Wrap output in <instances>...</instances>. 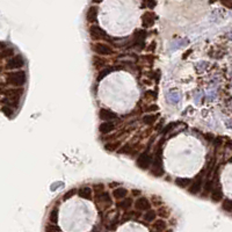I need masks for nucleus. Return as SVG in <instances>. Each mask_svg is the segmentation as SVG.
I'll list each match as a JSON object with an SVG mask.
<instances>
[{
  "label": "nucleus",
  "instance_id": "f257e3e1",
  "mask_svg": "<svg viewBox=\"0 0 232 232\" xmlns=\"http://www.w3.org/2000/svg\"><path fill=\"white\" fill-rule=\"evenodd\" d=\"M150 173L153 174L154 177H161V175L164 174L163 160H161V151H160V150H158V152H157L156 156H154V158L152 159Z\"/></svg>",
  "mask_w": 232,
  "mask_h": 232
},
{
  "label": "nucleus",
  "instance_id": "f03ea898",
  "mask_svg": "<svg viewBox=\"0 0 232 232\" xmlns=\"http://www.w3.org/2000/svg\"><path fill=\"white\" fill-rule=\"evenodd\" d=\"M27 75L24 71H18V72H12L7 75V83L14 86H22L26 84Z\"/></svg>",
  "mask_w": 232,
  "mask_h": 232
},
{
  "label": "nucleus",
  "instance_id": "7ed1b4c3",
  "mask_svg": "<svg viewBox=\"0 0 232 232\" xmlns=\"http://www.w3.org/2000/svg\"><path fill=\"white\" fill-rule=\"evenodd\" d=\"M151 163H152V157L149 154L148 151L143 152L137 158V161H136L137 166L142 169H149V167L151 166Z\"/></svg>",
  "mask_w": 232,
  "mask_h": 232
},
{
  "label": "nucleus",
  "instance_id": "20e7f679",
  "mask_svg": "<svg viewBox=\"0 0 232 232\" xmlns=\"http://www.w3.org/2000/svg\"><path fill=\"white\" fill-rule=\"evenodd\" d=\"M24 58L22 57L21 55H16L14 57H12L11 59L7 62L6 64V67L10 69V70H15V69H20L24 65Z\"/></svg>",
  "mask_w": 232,
  "mask_h": 232
},
{
  "label": "nucleus",
  "instance_id": "39448f33",
  "mask_svg": "<svg viewBox=\"0 0 232 232\" xmlns=\"http://www.w3.org/2000/svg\"><path fill=\"white\" fill-rule=\"evenodd\" d=\"M145 38H146V32L144 29L137 30L134 37V45L137 47L138 49H143L145 47Z\"/></svg>",
  "mask_w": 232,
  "mask_h": 232
},
{
  "label": "nucleus",
  "instance_id": "423d86ee",
  "mask_svg": "<svg viewBox=\"0 0 232 232\" xmlns=\"http://www.w3.org/2000/svg\"><path fill=\"white\" fill-rule=\"evenodd\" d=\"M203 174H204V171H202L200 174L196 177V179L194 180V182L191 183V186H189V190L190 194H194V195H196V194H199L200 193L201 188H202V179H203Z\"/></svg>",
  "mask_w": 232,
  "mask_h": 232
},
{
  "label": "nucleus",
  "instance_id": "0eeeda50",
  "mask_svg": "<svg viewBox=\"0 0 232 232\" xmlns=\"http://www.w3.org/2000/svg\"><path fill=\"white\" fill-rule=\"evenodd\" d=\"M89 35L92 37V40H102V38H107V34L106 32L99 26H91L89 28Z\"/></svg>",
  "mask_w": 232,
  "mask_h": 232
},
{
  "label": "nucleus",
  "instance_id": "6e6552de",
  "mask_svg": "<svg viewBox=\"0 0 232 232\" xmlns=\"http://www.w3.org/2000/svg\"><path fill=\"white\" fill-rule=\"evenodd\" d=\"M93 50L98 55H101V56H109V55H112L114 52L113 49L108 44H106V43H96L94 45V48H93Z\"/></svg>",
  "mask_w": 232,
  "mask_h": 232
},
{
  "label": "nucleus",
  "instance_id": "1a4fd4ad",
  "mask_svg": "<svg viewBox=\"0 0 232 232\" xmlns=\"http://www.w3.org/2000/svg\"><path fill=\"white\" fill-rule=\"evenodd\" d=\"M156 15L152 13V12H145L143 15H142V24L144 28H149L151 26H153V23L156 21Z\"/></svg>",
  "mask_w": 232,
  "mask_h": 232
},
{
  "label": "nucleus",
  "instance_id": "9d476101",
  "mask_svg": "<svg viewBox=\"0 0 232 232\" xmlns=\"http://www.w3.org/2000/svg\"><path fill=\"white\" fill-rule=\"evenodd\" d=\"M96 195V201L100 203V204H103L106 207H109L110 204H112V197H110V195L108 194V193H106V191H100V193H98V194H95Z\"/></svg>",
  "mask_w": 232,
  "mask_h": 232
},
{
  "label": "nucleus",
  "instance_id": "9b49d317",
  "mask_svg": "<svg viewBox=\"0 0 232 232\" xmlns=\"http://www.w3.org/2000/svg\"><path fill=\"white\" fill-rule=\"evenodd\" d=\"M135 207L139 211H146L149 209H151V203L146 197H139L135 202Z\"/></svg>",
  "mask_w": 232,
  "mask_h": 232
},
{
  "label": "nucleus",
  "instance_id": "f8f14e48",
  "mask_svg": "<svg viewBox=\"0 0 232 232\" xmlns=\"http://www.w3.org/2000/svg\"><path fill=\"white\" fill-rule=\"evenodd\" d=\"M99 117H100V120H102V121H113V120L117 118V115H116V113L112 112V110L101 109L100 113H99Z\"/></svg>",
  "mask_w": 232,
  "mask_h": 232
},
{
  "label": "nucleus",
  "instance_id": "ddd939ff",
  "mask_svg": "<svg viewBox=\"0 0 232 232\" xmlns=\"http://www.w3.org/2000/svg\"><path fill=\"white\" fill-rule=\"evenodd\" d=\"M115 129V123L112 121H105L99 126V131L101 134H109Z\"/></svg>",
  "mask_w": 232,
  "mask_h": 232
},
{
  "label": "nucleus",
  "instance_id": "4468645a",
  "mask_svg": "<svg viewBox=\"0 0 232 232\" xmlns=\"http://www.w3.org/2000/svg\"><path fill=\"white\" fill-rule=\"evenodd\" d=\"M98 13H99V10L96 6H91L88 10H87V13H86V19L89 23H93L95 22L96 18H98Z\"/></svg>",
  "mask_w": 232,
  "mask_h": 232
},
{
  "label": "nucleus",
  "instance_id": "2eb2a0df",
  "mask_svg": "<svg viewBox=\"0 0 232 232\" xmlns=\"http://www.w3.org/2000/svg\"><path fill=\"white\" fill-rule=\"evenodd\" d=\"M78 195L81 197V199H84V200H92V197H93V194H92V189L89 188V187H81L80 189L78 190Z\"/></svg>",
  "mask_w": 232,
  "mask_h": 232
},
{
  "label": "nucleus",
  "instance_id": "dca6fc26",
  "mask_svg": "<svg viewBox=\"0 0 232 232\" xmlns=\"http://www.w3.org/2000/svg\"><path fill=\"white\" fill-rule=\"evenodd\" d=\"M131 205H132V199H130V197H123L122 201H120L117 203V208L118 209H122V210L130 209Z\"/></svg>",
  "mask_w": 232,
  "mask_h": 232
},
{
  "label": "nucleus",
  "instance_id": "f3484780",
  "mask_svg": "<svg viewBox=\"0 0 232 232\" xmlns=\"http://www.w3.org/2000/svg\"><path fill=\"white\" fill-rule=\"evenodd\" d=\"M223 199V191L221 187H215L211 190V200L214 202H219Z\"/></svg>",
  "mask_w": 232,
  "mask_h": 232
},
{
  "label": "nucleus",
  "instance_id": "a211bd4d",
  "mask_svg": "<svg viewBox=\"0 0 232 232\" xmlns=\"http://www.w3.org/2000/svg\"><path fill=\"white\" fill-rule=\"evenodd\" d=\"M128 195V190L123 187H120V188H116L113 190V196L116 200H122L123 197H126Z\"/></svg>",
  "mask_w": 232,
  "mask_h": 232
},
{
  "label": "nucleus",
  "instance_id": "6ab92c4d",
  "mask_svg": "<svg viewBox=\"0 0 232 232\" xmlns=\"http://www.w3.org/2000/svg\"><path fill=\"white\" fill-rule=\"evenodd\" d=\"M190 183H191V180L188 178H177L175 179V185L179 186L180 188H188Z\"/></svg>",
  "mask_w": 232,
  "mask_h": 232
},
{
  "label": "nucleus",
  "instance_id": "aec40b11",
  "mask_svg": "<svg viewBox=\"0 0 232 232\" xmlns=\"http://www.w3.org/2000/svg\"><path fill=\"white\" fill-rule=\"evenodd\" d=\"M156 217H157V212L154 210H146V212L143 215V218L144 221L148 222V223H151V222L156 221Z\"/></svg>",
  "mask_w": 232,
  "mask_h": 232
},
{
  "label": "nucleus",
  "instance_id": "412c9836",
  "mask_svg": "<svg viewBox=\"0 0 232 232\" xmlns=\"http://www.w3.org/2000/svg\"><path fill=\"white\" fill-rule=\"evenodd\" d=\"M139 215L140 214H138L136 211H130V212H127V214H124L123 215V217H122V222H127V221H131V219H136L137 217H139Z\"/></svg>",
  "mask_w": 232,
  "mask_h": 232
},
{
  "label": "nucleus",
  "instance_id": "4be33fe9",
  "mask_svg": "<svg viewBox=\"0 0 232 232\" xmlns=\"http://www.w3.org/2000/svg\"><path fill=\"white\" fill-rule=\"evenodd\" d=\"M222 209L226 212H232V200H226L223 201V204H222Z\"/></svg>",
  "mask_w": 232,
  "mask_h": 232
},
{
  "label": "nucleus",
  "instance_id": "5701e85b",
  "mask_svg": "<svg viewBox=\"0 0 232 232\" xmlns=\"http://www.w3.org/2000/svg\"><path fill=\"white\" fill-rule=\"evenodd\" d=\"M156 120H157V116L156 115H145L143 117V122L145 123V124H148V126H151V124H153L154 122H156Z\"/></svg>",
  "mask_w": 232,
  "mask_h": 232
},
{
  "label": "nucleus",
  "instance_id": "b1692460",
  "mask_svg": "<svg viewBox=\"0 0 232 232\" xmlns=\"http://www.w3.org/2000/svg\"><path fill=\"white\" fill-rule=\"evenodd\" d=\"M49 221L51 222L52 224H57L58 223V210L57 209H53L50 215H49Z\"/></svg>",
  "mask_w": 232,
  "mask_h": 232
},
{
  "label": "nucleus",
  "instance_id": "393cba45",
  "mask_svg": "<svg viewBox=\"0 0 232 232\" xmlns=\"http://www.w3.org/2000/svg\"><path fill=\"white\" fill-rule=\"evenodd\" d=\"M14 53V49L13 48H8V49H4L1 52H0V58H6V57H10L13 56Z\"/></svg>",
  "mask_w": 232,
  "mask_h": 232
},
{
  "label": "nucleus",
  "instance_id": "a878e982",
  "mask_svg": "<svg viewBox=\"0 0 232 232\" xmlns=\"http://www.w3.org/2000/svg\"><path fill=\"white\" fill-rule=\"evenodd\" d=\"M113 70H114L113 67H107V69H105V70H102V71L100 72V74L98 75V80H99V81H100V80H102L106 75H107L108 73H110Z\"/></svg>",
  "mask_w": 232,
  "mask_h": 232
},
{
  "label": "nucleus",
  "instance_id": "bb28decb",
  "mask_svg": "<svg viewBox=\"0 0 232 232\" xmlns=\"http://www.w3.org/2000/svg\"><path fill=\"white\" fill-rule=\"evenodd\" d=\"M154 229H156L157 231H163V230H165V229H166V223L164 221H157L156 222V224H154Z\"/></svg>",
  "mask_w": 232,
  "mask_h": 232
},
{
  "label": "nucleus",
  "instance_id": "cd10ccee",
  "mask_svg": "<svg viewBox=\"0 0 232 232\" xmlns=\"http://www.w3.org/2000/svg\"><path fill=\"white\" fill-rule=\"evenodd\" d=\"M1 112L7 116V117H12V116H13V109H12L10 106H4V107L1 108Z\"/></svg>",
  "mask_w": 232,
  "mask_h": 232
},
{
  "label": "nucleus",
  "instance_id": "c85d7f7f",
  "mask_svg": "<svg viewBox=\"0 0 232 232\" xmlns=\"http://www.w3.org/2000/svg\"><path fill=\"white\" fill-rule=\"evenodd\" d=\"M212 185H214V182L211 181V180H208L207 182H205V185H204V193L203 194H209L210 193V190H212Z\"/></svg>",
  "mask_w": 232,
  "mask_h": 232
},
{
  "label": "nucleus",
  "instance_id": "c756f323",
  "mask_svg": "<svg viewBox=\"0 0 232 232\" xmlns=\"http://www.w3.org/2000/svg\"><path fill=\"white\" fill-rule=\"evenodd\" d=\"M77 189L75 188H73V189H71V190H69V191H66L65 193V195H64V200H67V199H71L73 195H77Z\"/></svg>",
  "mask_w": 232,
  "mask_h": 232
},
{
  "label": "nucleus",
  "instance_id": "7c9ffc66",
  "mask_svg": "<svg viewBox=\"0 0 232 232\" xmlns=\"http://www.w3.org/2000/svg\"><path fill=\"white\" fill-rule=\"evenodd\" d=\"M118 145H120V142H116L115 144H107V145H105V148L108 151H114V150L118 148Z\"/></svg>",
  "mask_w": 232,
  "mask_h": 232
},
{
  "label": "nucleus",
  "instance_id": "2f4dec72",
  "mask_svg": "<svg viewBox=\"0 0 232 232\" xmlns=\"http://www.w3.org/2000/svg\"><path fill=\"white\" fill-rule=\"evenodd\" d=\"M221 4L224 7H226L229 10H232V0H221Z\"/></svg>",
  "mask_w": 232,
  "mask_h": 232
},
{
  "label": "nucleus",
  "instance_id": "473e14b6",
  "mask_svg": "<svg viewBox=\"0 0 232 232\" xmlns=\"http://www.w3.org/2000/svg\"><path fill=\"white\" fill-rule=\"evenodd\" d=\"M145 2H146V6H148L149 8H154L156 7V5H157V1L156 0H145Z\"/></svg>",
  "mask_w": 232,
  "mask_h": 232
},
{
  "label": "nucleus",
  "instance_id": "72a5a7b5",
  "mask_svg": "<svg viewBox=\"0 0 232 232\" xmlns=\"http://www.w3.org/2000/svg\"><path fill=\"white\" fill-rule=\"evenodd\" d=\"M45 230H47V231H59L61 229L55 224V225H48V226L45 228Z\"/></svg>",
  "mask_w": 232,
  "mask_h": 232
},
{
  "label": "nucleus",
  "instance_id": "f704fd0d",
  "mask_svg": "<svg viewBox=\"0 0 232 232\" xmlns=\"http://www.w3.org/2000/svg\"><path fill=\"white\" fill-rule=\"evenodd\" d=\"M131 194H132V196H138V195H140L142 194V191L138 189H132L131 190Z\"/></svg>",
  "mask_w": 232,
  "mask_h": 232
},
{
  "label": "nucleus",
  "instance_id": "c9c22d12",
  "mask_svg": "<svg viewBox=\"0 0 232 232\" xmlns=\"http://www.w3.org/2000/svg\"><path fill=\"white\" fill-rule=\"evenodd\" d=\"M158 107L157 106H151V107H148L146 108V112H152V110H157Z\"/></svg>",
  "mask_w": 232,
  "mask_h": 232
},
{
  "label": "nucleus",
  "instance_id": "e433bc0d",
  "mask_svg": "<svg viewBox=\"0 0 232 232\" xmlns=\"http://www.w3.org/2000/svg\"><path fill=\"white\" fill-rule=\"evenodd\" d=\"M204 137L208 138V140H209V142H211V140L214 139V136H212V135H210V134H207V135H204Z\"/></svg>",
  "mask_w": 232,
  "mask_h": 232
},
{
  "label": "nucleus",
  "instance_id": "4c0bfd02",
  "mask_svg": "<svg viewBox=\"0 0 232 232\" xmlns=\"http://www.w3.org/2000/svg\"><path fill=\"white\" fill-rule=\"evenodd\" d=\"M174 126H175L174 123H173V124H171V126H167V127L165 128V130H164V132H167V131H168V130H171V129H172V128L174 127Z\"/></svg>",
  "mask_w": 232,
  "mask_h": 232
},
{
  "label": "nucleus",
  "instance_id": "58836bf2",
  "mask_svg": "<svg viewBox=\"0 0 232 232\" xmlns=\"http://www.w3.org/2000/svg\"><path fill=\"white\" fill-rule=\"evenodd\" d=\"M94 4H99V2H101V1H103V0H92Z\"/></svg>",
  "mask_w": 232,
  "mask_h": 232
}]
</instances>
